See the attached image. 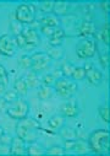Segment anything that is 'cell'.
<instances>
[{"label":"cell","instance_id":"6da1fadb","mask_svg":"<svg viewBox=\"0 0 110 156\" xmlns=\"http://www.w3.org/2000/svg\"><path fill=\"white\" fill-rule=\"evenodd\" d=\"M41 132H42V127L39 124V121L35 118L25 117L22 119H18L16 124V134L26 144L34 143L38 140Z\"/></svg>","mask_w":110,"mask_h":156},{"label":"cell","instance_id":"7a4b0ae2","mask_svg":"<svg viewBox=\"0 0 110 156\" xmlns=\"http://www.w3.org/2000/svg\"><path fill=\"white\" fill-rule=\"evenodd\" d=\"M89 150L98 155H109L110 132L106 129H97L88 135Z\"/></svg>","mask_w":110,"mask_h":156},{"label":"cell","instance_id":"3957f363","mask_svg":"<svg viewBox=\"0 0 110 156\" xmlns=\"http://www.w3.org/2000/svg\"><path fill=\"white\" fill-rule=\"evenodd\" d=\"M54 87H55L56 94L62 98H71L78 91L77 81L70 79V77H65V76H61L60 79L55 81Z\"/></svg>","mask_w":110,"mask_h":156},{"label":"cell","instance_id":"277c9868","mask_svg":"<svg viewBox=\"0 0 110 156\" xmlns=\"http://www.w3.org/2000/svg\"><path fill=\"white\" fill-rule=\"evenodd\" d=\"M97 53V41L93 37H85L76 46V54L80 59H91Z\"/></svg>","mask_w":110,"mask_h":156},{"label":"cell","instance_id":"5b68a950","mask_svg":"<svg viewBox=\"0 0 110 156\" xmlns=\"http://www.w3.org/2000/svg\"><path fill=\"white\" fill-rule=\"evenodd\" d=\"M6 113L12 119H16V121L22 119V118H25V117H27L28 113H29V105L23 98L17 97L15 101L9 103Z\"/></svg>","mask_w":110,"mask_h":156},{"label":"cell","instance_id":"8992f818","mask_svg":"<svg viewBox=\"0 0 110 156\" xmlns=\"http://www.w3.org/2000/svg\"><path fill=\"white\" fill-rule=\"evenodd\" d=\"M31 60H32L31 70L38 74V73H42V71L49 69L53 59L47 52H37L31 55Z\"/></svg>","mask_w":110,"mask_h":156},{"label":"cell","instance_id":"52a82bcc","mask_svg":"<svg viewBox=\"0 0 110 156\" xmlns=\"http://www.w3.org/2000/svg\"><path fill=\"white\" fill-rule=\"evenodd\" d=\"M16 21H18L20 23H33L34 19H35V8L32 4H21L17 6L16 12Z\"/></svg>","mask_w":110,"mask_h":156},{"label":"cell","instance_id":"ba28073f","mask_svg":"<svg viewBox=\"0 0 110 156\" xmlns=\"http://www.w3.org/2000/svg\"><path fill=\"white\" fill-rule=\"evenodd\" d=\"M16 51H17V46L14 36L8 33L0 36V54L10 58L16 54Z\"/></svg>","mask_w":110,"mask_h":156},{"label":"cell","instance_id":"9c48e42d","mask_svg":"<svg viewBox=\"0 0 110 156\" xmlns=\"http://www.w3.org/2000/svg\"><path fill=\"white\" fill-rule=\"evenodd\" d=\"M22 34H23L25 41H26V46H25L26 51L37 48L41 44V36H39L38 31H37L35 28H31V27L29 28H23Z\"/></svg>","mask_w":110,"mask_h":156},{"label":"cell","instance_id":"30bf717a","mask_svg":"<svg viewBox=\"0 0 110 156\" xmlns=\"http://www.w3.org/2000/svg\"><path fill=\"white\" fill-rule=\"evenodd\" d=\"M85 71H86V76L85 79L93 86H98L102 84L103 81V74L100 70H98L92 63H86L85 64Z\"/></svg>","mask_w":110,"mask_h":156},{"label":"cell","instance_id":"8fae6325","mask_svg":"<svg viewBox=\"0 0 110 156\" xmlns=\"http://www.w3.org/2000/svg\"><path fill=\"white\" fill-rule=\"evenodd\" d=\"M60 112L66 118H76L80 114V108L75 101H68V102H65L61 105Z\"/></svg>","mask_w":110,"mask_h":156},{"label":"cell","instance_id":"7c38bea8","mask_svg":"<svg viewBox=\"0 0 110 156\" xmlns=\"http://www.w3.org/2000/svg\"><path fill=\"white\" fill-rule=\"evenodd\" d=\"M26 143L20 138V136H15L11 140L10 144V155H26Z\"/></svg>","mask_w":110,"mask_h":156},{"label":"cell","instance_id":"4fadbf2b","mask_svg":"<svg viewBox=\"0 0 110 156\" xmlns=\"http://www.w3.org/2000/svg\"><path fill=\"white\" fill-rule=\"evenodd\" d=\"M95 32H97V27H95V25L92 21L85 20V21L81 22V25L78 27V36L82 37V38L92 37V36L95 34Z\"/></svg>","mask_w":110,"mask_h":156},{"label":"cell","instance_id":"5bb4252c","mask_svg":"<svg viewBox=\"0 0 110 156\" xmlns=\"http://www.w3.org/2000/svg\"><path fill=\"white\" fill-rule=\"evenodd\" d=\"M64 38H65V31L62 27H55L53 33L49 36V44L52 47H59L61 46V43L64 42Z\"/></svg>","mask_w":110,"mask_h":156},{"label":"cell","instance_id":"9a60e30c","mask_svg":"<svg viewBox=\"0 0 110 156\" xmlns=\"http://www.w3.org/2000/svg\"><path fill=\"white\" fill-rule=\"evenodd\" d=\"M66 122V117H64L62 114H54L53 117H50L48 121V126L50 127L52 130H60Z\"/></svg>","mask_w":110,"mask_h":156},{"label":"cell","instance_id":"2e32d148","mask_svg":"<svg viewBox=\"0 0 110 156\" xmlns=\"http://www.w3.org/2000/svg\"><path fill=\"white\" fill-rule=\"evenodd\" d=\"M60 23H61L60 19H59L58 16H55L54 14L44 15V16L41 19V21H39V25H41V26H44V27H53V28L59 27Z\"/></svg>","mask_w":110,"mask_h":156},{"label":"cell","instance_id":"e0dca14e","mask_svg":"<svg viewBox=\"0 0 110 156\" xmlns=\"http://www.w3.org/2000/svg\"><path fill=\"white\" fill-rule=\"evenodd\" d=\"M26 155L28 156H43L45 155V150L42 147V145L37 144V141L34 143H29L27 149H26Z\"/></svg>","mask_w":110,"mask_h":156},{"label":"cell","instance_id":"ac0fdd59","mask_svg":"<svg viewBox=\"0 0 110 156\" xmlns=\"http://www.w3.org/2000/svg\"><path fill=\"white\" fill-rule=\"evenodd\" d=\"M25 81H26L28 89H35V87H38V85H39L38 74L34 73L33 70H29L26 74V76H25Z\"/></svg>","mask_w":110,"mask_h":156},{"label":"cell","instance_id":"d6986e66","mask_svg":"<svg viewBox=\"0 0 110 156\" xmlns=\"http://www.w3.org/2000/svg\"><path fill=\"white\" fill-rule=\"evenodd\" d=\"M72 151H75L80 155L87 154L89 151V145L88 141H86L85 139H75V144H73V149Z\"/></svg>","mask_w":110,"mask_h":156},{"label":"cell","instance_id":"ffe728a7","mask_svg":"<svg viewBox=\"0 0 110 156\" xmlns=\"http://www.w3.org/2000/svg\"><path fill=\"white\" fill-rule=\"evenodd\" d=\"M68 3L65 2H55L54 3V8H53V14L55 16H65L68 12Z\"/></svg>","mask_w":110,"mask_h":156},{"label":"cell","instance_id":"44dd1931","mask_svg":"<svg viewBox=\"0 0 110 156\" xmlns=\"http://www.w3.org/2000/svg\"><path fill=\"white\" fill-rule=\"evenodd\" d=\"M14 90L17 92V95L26 96L27 92H28V87H27V84H26L25 79H22V77H20V79H16L15 83H14Z\"/></svg>","mask_w":110,"mask_h":156},{"label":"cell","instance_id":"7402d4cb","mask_svg":"<svg viewBox=\"0 0 110 156\" xmlns=\"http://www.w3.org/2000/svg\"><path fill=\"white\" fill-rule=\"evenodd\" d=\"M85 76H86V71H85V68L83 66H76L73 68V71H72V75H71V79L75 80V81H82L85 80Z\"/></svg>","mask_w":110,"mask_h":156},{"label":"cell","instance_id":"603a6c76","mask_svg":"<svg viewBox=\"0 0 110 156\" xmlns=\"http://www.w3.org/2000/svg\"><path fill=\"white\" fill-rule=\"evenodd\" d=\"M45 155H50V156H62L66 155L65 149L61 145H53L50 146L48 150H45Z\"/></svg>","mask_w":110,"mask_h":156},{"label":"cell","instance_id":"cb8c5ba5","mask_svg":"<svg viewBox=\"0 0 110 156\" xmlns=\"http://www.w3.org/2000/svg\"><path fill=\"white\" fill-rule=\"evenodd\" d=\"M53 96V89L50 86H42L38 91V98L39 100H48Z\"/></svg>","mask_w":110,"mask_h":156},{"label":"cell","instance_id":"d4e9b609","mask_svg":"<svg viewBox=\"0 0 110 156\" xmlns=\"http://www.w3.org/2000/svg\"><path fill=\"white\" fill-rule=\"evenodd\" d=\"M73 68H75V65H73V64H71V63H68V62H65V63L61 65L60 71H61L62 76H65V77H71L72 71H73Z\"/></svg>","mask_w":110,"mask_h":156},{"label":"cell","instance_id":"484cf974","mask_svg":"<svg viewBox=\"0 0 110 156\" xmlns=\"http://www.w3.org/2000/svg\"><path fill=\"white\" fill-rule=\"evenodd\" d=\"M109 27H110L109 22H105V23L103 25L102 30H100V40H102L105 44H108V46H109Z\"/></svg>","mask_w":110,"mask_h":156},{"label":"cell","instance_id":"4316f807","mask_svg":"<svg viewBox=\"0 0 110 156\" xmlns=\"http://www.w3.org/2000/svg\"><path fill=\"white\" fill-rule=\"evenodd\" d=\"M98 112H99V115L100 118L105 122V123H109L110 122V114H109V106H100L98 108Z\"/></svg>","mask_w":110,"mask_h":156},{"label":"cell","instance_id":"83f0119b","mask_svg":"<svg viewBox=\"0 0 110 156\" xmlns=\"http://www.w3.org/2000/svg\"><path fill=\"white\" fill-rule=\"evenodd\" d=\"M55 81H56V79L53 76V74H45V75L42 77V80H41L42 85H44V86H50V87L54 86Z\"/></svg>","mask_w":110,"mask_h":156},{"label":"cell","instance_id":"f1b7e54d","mask_svg":"<svg viewBox=\"0 0 110 156\" xmlns=\"http://www.w3.org/2000/svg\"><path fill=\"white\" fill-rule=\"evenodd\" d=\"M10 27H11V30H12V33H14V36H17V34L22 33V31H23L22 23H20V22H18V21H16V20L11 21V23H10Z\"/></svg>","mask_w":110,"mask_h":156},{"label":"cell","instance_id":"f546056e","mask_svg":"<svg viewBox=\"0 0 110 156\" xmlns=\"http://www.w3.org/2000/svg\"><path fill=\"white\" fill-rule=\"evenodd\" d=\"M53 8H54V2H44L41 4V11L47 15L53 12Z\"/></svg>","mask_w":110,"mask_h":156},{"label":"cell","instance_id":"4dcf8cb0","mask_svg":"<svg viewBox=\"0 0 110 156\" xmlns=\"http://www.w3.org/2000/svg\"><path fill=\"white\" fill-rule=\"evenodd\" d=\"M31 64H32L31 55L25 54V55L21 57V59H20V66H22L23 69H31Z\"/></svg>","mask_w":110,"mask_h":156},{"label":"cell","instance_id":"1f68e13d","mask_svg":"<svg viewBox=\"0 0 110 156\" xmlns=\"http://www.w3.org/2000/svg\"><path fill=\"white\" fill-rule=\"evenodd\" d=\"M99 63H100V65H102L104 69H108V68H109V64H110V55H109V52L100 54V57H99Z\"/></svg>","mask_w":110,"mask_h":156},{"label":"cell","instance_id":"d6a6232c","mask_svg":"<svg viewBox=\"0 0 110 156\" xmlns=\"http://www.w3.org/2000/svg\"><path fill=\"white\" fill-rule=\"evenodd\" d=\"M3 97L10 103V102H12V101H15L17 97H18V95H17V92L15 91V90H6L5 91V94L3 95Z\"/></svg>","mask_w":110,"mask_h":156},{"label":"cell","instance_id":"836d02e7","mask_svg":"<svg viewBox=\"0 0 110 156\" xmlns=\"http://www.w3.org/2000/svg\"><path fill=\"white\" fill-rule=\"evenodd\" d=\"M62 132H61V135L62 138L66 140V139H76V132L72 130V129H67V128H61Z\"/></svg>","mask_w":110,"mask_h":156},{"label":"cell","instance_id":"e575fe53","mask_svg":"<svg viewBox=\"0 0 110 156\" xmlns=\"http://www.w3.org/2000/svg\"><path fill=\"white\" fill-rule=\"evenodd\" d=\"M0 83H3L5 85H8L9 83V75H8V71L6 69L4 68V65L0 64Z\"/></svg>","mask_w":110,"mask_h":156},{"label":"cell","instance_id":"d590c367","mask_svg":"<svg viewBox=\"0 0 110 156\" xmlns=\"http://www.w3.org/2000/svg\"><path fill=\"white\" fill-rule=\"evenodd\" d=\"M15 37V42H16V46H17V48L20 47V48H23L25 49V46H26V41H25V37H23V34L22 33H20V34H17V36H14Z\"/></svg>","mask_w":110,"mask_h":156},{"label":"cell","instance_id":"8d00e7d4","mask_svg":"<svg viewBox=\"0 0 110 156\" xmlns=\"http://www.w3.org/2000/svg\"><path fill=\"white\" fill-rule=\"evenodd\" d=\"M11 140H12V138H11V135L8 134V133H4V134L0 135V143H2V144L10 145V144H11Z\"/></svg>","mask_w":110,"mask_h":156},{"label":"cell","instance_id":"74e56055","mask_svg":"<svg viewBox=\"0 0 110 156\" xmlns=\"http://www.w3.org/2000/svg\"><path fill=\"white\" fill-rule=\"evenodd\" d=\"M0 155H10V145L0 143Z\"/></svg>","mask_w":110,"mask_h":156},{"label":"cell","instance_id":"f35d334b","mask_svg":"<svg viewBox=\"0 0 110 156\" xmlns=\"http://www.w3.org/2000/svg\"><path fill=\"white\" fill-rule=\"evenodd\" d=\"M8 106H9V102L4 97H0V112H6Z\"/></svg>","mask_w":110,"mask_h":156},{"label":"cell","instance_id":"ab89813d","mask_svg":"<svg viewBox=\"0 0 110 156\" xmlns=\"http://www.w3.org/2000/svg\"><path fill=\"white\" fill-rule=\"evenodd\" d=\"M39 31H41L43 34H45V36L49 37V36L53 33L54 28H53V27H44V26H41V27H39Z\"/></svg>","mask_w":110,"mask_h":156},{"label":"cell","instance_id":"60d3db41","mask_svg":"<svg viewBox=\"0 0 110 156\" xmlns=\"http://www.w3.org/2000/svg\"><path fill=\"white\" fill-rule=\"evenodd\" d=\"M6 91V85L3 84V83H0V97H3V95L5 94Z\"/></svg>","mask_w":110,"mask_h":156},{"label":"cell","instance_id":"b9f144b4","mask_svg":"<svg viewBox=\"0 0 110 156\" xmlns=\"http://www.w3.org/2000/svg\"><path fill=\"white\" fill-rule=\"evenodd\" d=\"M100 6L103 8V10H104L105 12H108V11H109V4H108V3H102V4H100Z\"/></svg>","mask_w":110,"mask_h":156}]
</instances>
